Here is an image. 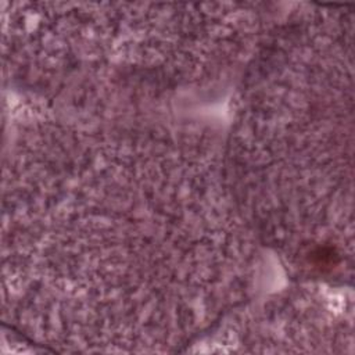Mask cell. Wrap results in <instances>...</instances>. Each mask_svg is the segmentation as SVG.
I'll return each mask as SVG.
<instances>
[{
    "label": "cell",
    "mask_w": 355,
    "mask_h": 355,
    "mask_svg": "<svg viewBox=\"0 0 355 355\" xmlns=\"http://www.w3.org/2000/svg\"><path fill=\"white\" fill-rule=\"evenodd\" d=\"M223 143L236 202L300 282L354 270V7L300 4L243 73Z\"/></svg>",
    "instance_id": "6da1fadb"
},
{
    "label": "cell",
    "mask_w": 355,
    "mask_h": 355,
    "mask_svg": "<svg viewBox=\"0 0 355 355\" xmlns=\"http://www.w3.org/2000/svg\"><path fill=\"white\" fill-rule=\"evenodd\" d=\"M4 78L37 116L168 119L243 73L269 3H3Z\"/></svg>",
    "instance_id": "7a4b0ae2"
},
{
    "label": "cell",
    "mask_w": 355,
    "mask_h": 355,
    "mask_svg": "<svg viewBox=\"0 0 355 355\" xmlns=\"http://www.w3.org/2000/svg\"><path fill=\"white\" fill-rule=\"evenodd\" d=\"M223 352H354V300L345 286L298 282L248 300L194 345Z\"/></svg>",
    "instance_id": "3957f363"
}]
</instances>
